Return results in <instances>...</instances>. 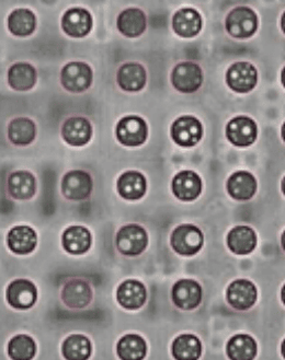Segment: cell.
Here are the masks:
<instances>
[{"mask_svg":"<svg viewBox=\"0 0 285 360\" xmlns=\"http://www.w3.org/2000/svg\"><path fill=\"white\" fill-rule=\"evenodd\" d=\"M172 141L182 147H194L201 141L203 126L201 122L191 115L179 117L171 125Z\"/></svg>","mask_w":285,"mask_h":360,"instance_id":"10","label":"cell"},{"mask_svg":"<svg viewBox=\"0 0 285 360\" xmlns=\"http://www.w3.org/2000/svg\"><path fill=\"white\" fill-rule=\"evenodd\" d=\"M117 300L122 308L139 310L146 304V287L137 279H127L118 287Z\"/></svg>","mask_w":285,"mask_h":360,"instance_id":"20","label":"cell"},{"mask_svg":"<svg viewBox=\"0 0 285 360\" xmlns=\"http://www.w3.org/2000/svg\"><path fill=\"white\" fill-rule=\"evenodd\" d=\"M115 245L118 251L125 257H139L144 253L148 245L146 229L137 224L123 226L115 236Z\"/></svg>","mask_w":285,"mask_h":360,"instance_id":"1","label":"cell"},{"mask_svg":"<svg viewBox=\"0 0 285 360\" xmlns=\"http://www.w3.org/2000/svg\"><path fill=\"white\" fill-rule=\"evenodd\" d=\"M37 354V344L31 336L20 334L8 343V356L13 360H30Z\"/></svg>","mask_w":285,"mask_h":360,"instance_id":"35","label":"cell"},{"mask_svg":"<svg viewBox=\"0 0 285 360\" xmlns=\"http://www.w3.org/2000/svg\"><path fill=\"white\" fill-rule=\"evenodd\" d=\"M94 180L89 172L72 170L63 176L61 191L63 196L72 202L86 200L91 196Z\"/></svg>","mask_w":285,"mask_h":360,"instance_id":"6","label":"cell"},{"mask_svg":"<svg viewBox=\"0 0 285 360\" xmlns=\"http://www.w3.org/2000/svg\"><path fill=\"white\" fill-rule=\"evenodd\" d=\"M61 298L68 308L82 310L91 304L94 291L86 279L74 277L65 283L61 291Z\"/></svg>","mask_w":285,"mask_h":360,"instance_id":"8","label":"cell"},{"mask_svg":"<svg viewBox=\"0 0 285 360\" xmlns=\"http://www.w3.org/2000/svg\"><path fill=\"white\" fill-rule=\"evenodd\" d=\"M117 188L119 195L125 200H141L146 194V178L139 171H127L118 179Z\"/></svg>","mask_w":285,"mask_h":360,"instance_id":"23","label":"cell"},{"mask_svg":"<svg viewBox=\"0 0 285 360\" xmlns=\"http://www.w3.org/2000/svg\"><path fill=\"white\" fill-rule=\"evenodd\" d=\"M37 245V232L29 226H17L8 232L7 245L15 255H30Z\"/></svg>","mask_w":285,"mask_h":360,"instance_id":"26","label":"cell"},{"mask_svg":"<svg viewBox=\"0 0 285 360\" xmlns=\"http://www.w3.org/2000/svg\"><path fill=\"white\" fill-rule=\"evenodd\" d=\"M117 27L125 37L137 39L146 31V15L139 8H127L118 15Z\"/></svg>","mask_w":285,"mask_h":360,"instance_id":"21","label":"cell"},{"mask_svg":"<svg viewBox=\"0 0 285 360\" xmlns=\"http://www.w3.org/2000/svg\"><path fill=\"white\" fill-rule=\"evenodd\" d=\"M281 135H282L283 141H284L285 143V123L283 124L282 129H281Z\"/></svg>","mask_w":285,"mask_h":360,"instance_id":"41","label":"cell"},{"mask_svg":"<svg viewBox=\"0 0 285 360\" xmlns=\"http://www.w3.org/2000/svg\"><path fill=\"white\" fill-rule=\"evenodd\" d=\"M8 304L18 310L32 308L37 300V289L32 281L27 279H15L6 291Z\"/></svg>","mask_w":285,"mask_h":360,"instance_id":"14","label":"cell"},{"mask_svg":"<svg viewBox=\"0 0 285 360\" xmlns=\"http://www.w3.org/2000/svg\"><path fill=\"white\" fill-rule=\"evenodd\" d=\"M281 245H282L283 250L285 251V230L282 233V237H281Z\"/></svg>","mask_w":285,"mask_h":360,"instance_id":"38","label":"cell"},{"mask_svg":"<svg viewBox=\"0 0 285 360\" xmlns=\"http://www.w3.org/2000/svg\"><path fill=\"white\" fill-rule=\"evenodd\" d=\"M225 29L234 39H249L258 29V15L246 6L234 8L226 17Z\"/></svg>","mask_w":285,"mask_h":360,"instance_id":"2","label":"cell"},{"mask_svg":"<svg viewBox=\"0 0 285 360\" xmlns=\"http://www.w3.org/2000/svg\"><path fill=\"white\" fill-rule=\"evenodd\" d=\"M94 19L91 13L82 7L68 9L62 17V29L68 37L82 39L91 32Z\"/></svg>","mask_w":285,"mask_h":360,"instance_id":"13","label":"cell"},{"mask_svg":"<svg viewBox=\"0 0 285 360\" xmlns=\"http://www.w3.org/2000/svg\"><path fill=\"white\" fill-rule=\"evenodd\" d=\"M258 136V127L248 116H237L226 126V137L236 147H249Z\"/></svg>","mask_w":285,"mask_h":360,"instance_id":"11","label":"cell"},{"mask_svg":"<svg viewBox=\"0 0 285 360\" xmlns=\"http://www.w3.org/2000/svg\"><path fill=\"white\" fill-rule=\"evenodd\" d=\"M37 25L34 13L27 8H18L8 15V30L15 37H30L34 33Z\"/></svg>","mask_w":285,"mask_h":360,"instance_id":"29","label":"cell"},{"mask_svg":"<svg viewBox=\"0 0 285 360\" xmlns=\"http://www.w3.org/2000/svg\"><path fill=\"white\" fill-rule=\"evenodd\" d=\"M172 193L182 202H194L201 195L202 180L194 171H182L172 180Z\"/></svg>","mask_w":285,"mask_h":360,"instance_id":"18","label":"cell"},{"mask_svg":"<svg viewBox=\"0 0 285 360\" xmlns=\"http://www.w3.org/2000/svg\"><path fill=\"white\" fill-rule=\"evenodd\" d=\"M281 299H282L283 304L285 306V285L283 286L282 291H281Z\"/></svg>","mask_w":285,"mask_h":360,"instance_id":"39","label":"cell"},{"mask_svg":"<svg viewBox=\"0 0 285 360\" xmlns=\"http://www.w3.org/2000/svg\"><path fill=\"white\" fill-rule=\"evenodd\" d=\"M94 72L84 62H70L61 70V84L70 94H84L91 86Z\"/></svg>","mask_w":285,"mask_h":360,"instance_id":"3","label":"cell"},{"mask_svg":"<svg viewBox=\"0 0 285 360\" xmlns=\"http://www.w3.org/2000/svg\"><path fill=\"white\" fill-rule=\"evenodd\" d=\"M227 247L237 255H247L257 247V235L248 226H237L227 235Z\"/></svg>","mask_w":285,"mask_h":360,"instance_id":"28","label":"cell"},{"mask_svg":"<svg viewBox=\"0 0 285 360\" xmlns=\"http://www.w3.org/2000/svg\"><path fill=\"white\" fill-rule=\"evenodd\" d=\"M117 353L122 360L144 359L147 354L146 340L137 334H127L119 340Z\"/></svg>","mask_w":285,"mask_h":360,"instance_id":"32","label":"cell"},{"mask_svg":"<svg viewBox=\"0 0 285 360\" xmlns=\"http://www.w3.org/2000/svg\"><path fill=\"white\" fill-rule=\"evenodd\" d=\"M281 188H282L283 194L285 196V176L283 178L282 183H281Z\"/></svg>","mask_w":285,"mask_h":360,"instance_id":"42","label":"cell"},{"mask_svg":"<svg viewBox=\"0 0 285 360\" xmlns=\"http://www.w3.org/2000/svg\"><path fill=\"white\" fill-rule=\"evenodd\" d=\"M115 134L121 145L125 147H139L146 141L148 126L141 116L127 115L120 120Z\"/></svg>","mask_w":285,"mask_h":360,"instance_id":"7","label":"cell"},{"mask_svg":"<svg viewBox=\"0 0 285 360\" xmlns=\"http://www.w3.org/2000/svg\"><path fill=\"white\" fill-rule=\"evenodd\" d=\"M117 82L123 91H141L147 84L146 68L139 63H125L118 68Z\"/></svg>","mask_w":285,"mask_h":360,"instance_id":"16","label":"cell"},{"mask_svg":"<svg viewBox=\"0 0 285 360\" xmlns=\"http://www.w3.org/2000/svg\"><path fill=\"white\" fill-rule=\"evenodd\" d=\"M257 188V180L248 171H237L229 176L226 184L228 194L237 200H251Z\"/></svg>","mask_w":285,"mask_h":360,"instance_id":"27","label":"cell"},{"mask_svg":"<svg viewBox=\"0 0 285 360\" xmlns=\"http://www.w3.org/2000/svg\"><path fill=\"white\" fill-rule=\"evenodd\" d=\"M62 245L70 255H84L91 248V232L84 226H70L63 233Z\"/></svg>","mask_w":285,"mask_h":360,"instance_id":"24","label":"cell"},{"mask_svg":"<svg viewBox=\"0 0 285 360\" xmlns=\"http://www.w3.org/2000/svg\"><path fill=\"white\" fill-rule=\"evenodd\" d=\"M171 352L176 359L196 360L201 357V342L192 334H182L174 340Z\"/></svg>","mask_w":285,"mask_h":360,"instance_id":"33","label":"cell"},{"mask_svg":"<svg viewBox=\"0 0 285 360\" xmlns=\"http://www.w3.org/2000/svg\"><path fill=\"white\" fill-rule=\"evenodd\" d=\"M204 237L201 230L191 224L178 226L170 237L171 248L184 257L196 255L203 247Z\"/></svg>","mask_w":285,"mask_h":360,"instance_id":"4","label":"cell"},{"mask_svg":"<svg viewBox=\"0 0 285 360\" xmlns=\"http://www.w3.org/2000/svg\"><path fill=\"white\" fill-rule=\"evenodd\" d=\"M281 27H282L283 32L285 33V13H283L281 18Z\"/></svg>","mask_w":285,"mask_h":360,"instance_id":"36","label":"cell"},{"mask_svg":"<svg viewBox=\"0 0 285 360\" xmlns=\"http://www.w3.org/2000/svg\"><path fill=\"white\" fill-rule=\"evenodd\" d=\"M202 17L194 8H182L172 17V29L184 39L196 37L202 30Z\"/></svg>","mask_w":285,"mask_h":360,"instance_id":"22","label":"cell"},{"mask_svg":"<svg viewBox=\"0 0 285 360\" xmlns=\"http://www.w3.org/2000/svg\"><path fill=\"white\" fill-rule=\"evenodd\" d=\"M281 353H282L283 357L285 358V340H283L282 346H281Z\"/></svg>","mask_w":285,"mask_h":360,"instance_id":"40","label":"cell"},{"mask_svg":"<svg viewBox=\"0 0 285 360\" xmlns=\"http://www.w3.org/2000/svg\"><path fill=\"white\" fill-rule=\"evenodd\" d=\"M62 137L72 147L87 145L92 137V125L84 116H70L62 125Z\"/></svg>","mask_w":285,"mask_h":360,"instance_id":"17","label":"cell"},{"mask_svg":"<svg viewBox=\"0 0 285 360\" xmlns=\"http://www.w3.org/2000/svg\"><path fill=\"white\" fill-rule=\"evenodd\" d=\"M258 347L251 336L239 334L228 340L226 353L232 360H251L257 356Z\"/></svg>","mask_w":285,"mask_h":360,"instance_id":"31","label":"cell"},{"mask_svg":"<svg viewBox=\"0 0 285 360\" xmlns=\"http://www.w3.org/2000/svg\"><path fill=\"white\" fill-rule=\"evenodd\" d=\"M37 125L29 117H15L8 124V139L15 146H29L37 137Z\"/></svg>","mask_w":285,"mask_h":360,"instance_id":"30","label":"cell"},{"mask_svg":"<svg viewBox=\"0 0 285 360\" xmlns=\"http://www.w3.org/2000/svg\"><path fill=\"white\" fill-rule=\"evenodd\" d=\"M258 297L255 285L247 279H237L228 286L226 299L232 308L239 311H247L253 307Z\"/></svg>","mask_w":285,"mask_h":360,"instance_id":"15","label":"cell"},{"mask_svg":"<svg viewBox=\"0 0 285 360\" xmlns=\"http://www.w3.org/2000/svg\"><path fill=\"white\" fill-rule=\"evenodd\" d=\"M91 342L87 336L72 334L64 340L62 354L65 359L86 360L91 356Z\"/></svg>","mask_w":285,"mask_h":360,"instance_id":"34","label":"cell"},{"mask_svg":"<svg viewBox=\"0 0 285 360\" xmlns=\"http://www.w3.org/2000/svg\"><path fill=\"white\" fill-rule=\"evenodd\" d=\"M281 82H282L283 86L285 88V67L282 70V72H281Z\"/></svg>","mask_w":285,"mask_h":360,"instance_id":"37","label":"cell"},{"mask_svg":"<svg viewBox=\"0 0 285 360\" xmlns=\"http://www.w3.org/2000/svg\"><path fill=\"white\" fill-rule=\"evenodd\" d=\"M37 188V179L30 171H15L8 176L7 192L13 200H31L34 198Z\"/></svg>","mask_w":285,"mask_h":360,"instance_id":"19","label":"cell"},{"mask_svg":"<svg viewBox=\"0 0 285 360\" xmlns=\"http://www.w3.org/2000/svg\"><path fill=\"white\" fill-rule=\"evenodd\" d=\"M7 80L8 84L15 91H29L37 84V72L29 63H15L8 70Z\"/></svg>","mask_w":285,"mask_h":360,"instance_id":"25","label":"cell"},{"mask_svg":"<svg viewBox=\"0 0 285 360\" xmlns=\"http://www.w3.org/2000/svg\"><path fill=\"white\" fill-rule=\"evenodd\" d=\"M171 299L177 308L186 311L194 310L201 304V286L194 279L178 281L171 290Z\"/></svg>","mask_w":285,"mask_h":360,"instance_id":"12","label":"cell"},{"mask_svg":"<svg viewBox=\"0 0 285 360\" xmlns=\"http://www.w3.org/2000/svg\"><path fill=\"white\" fill-rule=\"evenodd\" d=\"M258 82V72L248 62H237L226 72V84L237 94H248Z\"/></svg>","mask_w":285,"mask_h":360,"instance_id":"9","label":"cell"},{"mask_svg":"<svg viewBox=\"0 0 285 360\" xmlns=\"http://www.w3.org/2000/svg\"><path fill=\"white\" fill-rule=\"evenodd\" d=\"M170 80L177 91L194 94L203 84V72L196 63H179L171 72Z\"/></svg>","mask_w":285,"mask_h":360,"instance_id":"5","label":"cell"}]
</instances>
